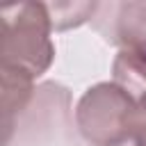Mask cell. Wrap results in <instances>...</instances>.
I'll use <instances>...</instances> for the list:
<instances>
[{"label": "cell", "mask_w": 146, "mask_h": 146, "mask_svg": "<svg viewBox=\"0 0 146 146\" xmlns=\"http://www.w3.org/2000/svg\"><path fill=\"white\" fill-rule=\"evenodd\" d=\"M130 139H135L139 146H146V94L137 98V107H135V116H132V135Z\"/></svg>", "instance_id": "obj_6"}, {"label": "cell", "mask_w": 146, "mask_h": 146, "mask_svg": "<svg viewBox=\"0 0 146 146\" xmlns=\"http://www.w3.org/2000/svg\"><path fill=\"white\" fill-rule=\"evenodd\" d=\"M0 68L23 71L30 78L46 73L55 59V43L50 39L52 21L48 5L18 2L0 9Z\"/></svg>", "instance_id": "obj_1"}, {"label": "cell", "mask_w": 146, "mask_h": 146, "mask_svg": "<svg viewBox=\"0 0 146 146\" xmlns=\"http://www.w3.org/2000/svg\"><path fill=\"white\" fill-rule=\"evenodd\" d=\"M0 73H2V128L7 137L14 128V116L21 114L32 98L34 78L11 68H0Z\"/></svg>", "instance_id": "obj_4"}, {"label": "cell", "mask_w": 146, "mask_h": 146, "mask_svg": "<svg viewBox=\"0 0 146 146\" xmlns=\"http://www.w3.org/2000/svg\"><path fill=\"white\" fill-rule=\"evenodd\" d=\"M137 100L116 82L89 87L75 105V125L91 146H121L132 135Z\"/></svg>", "instance_id": "obj_2"}, {"label": "cell", "mask_w": 146, "mask_h": 146, "mask_svg": "<svg viewBox=\"0 0 146 146\" xmlns=\"http://www.w3.org/2000/svg\"><path fill=\"white\" fill-rule=\"evenodd\" d=\"M114 18H105L107 27L100 32L107 41L125 48H141L146 50V2H121L112 5Z\"/></svg>", "instance_id": "obj_3"}, {"label": "cell", "mask_w": 146, "mask_h": 146, "mask_svg": "<svg viewBox=\"0 0 146 146\" xmlns=\"http://www.w3.org/2000/svg\"><path fill=\"white\" fill-rule=\"evenodd\" d=\"M121 146H139V144H137V141H135V139H128V141H123V144H121Z\"/></svg>", "instance_id": "obj_7"}, {"label": "cell", "mask_w": 146, "mask_h": 146, "mask_svg": "<svg viewBox=\"0 0 146 146\" xmlns=\"http://www.w3.org/2000/svg\"><path fill=\"white\" fill-rule=\"evenodd\" d=\"M114 82L121 84L125 91L144 96L146 94V50L141 48H125L116 55L112 64Z\"/></svg>", "instance_id": "obj_5"}]
</instances>
